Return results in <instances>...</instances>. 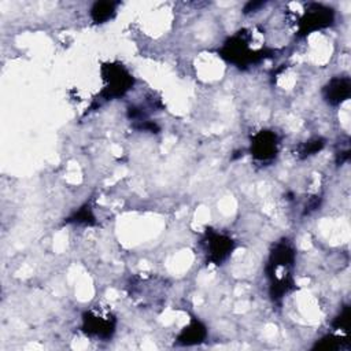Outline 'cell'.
<instances>
[{"instance_id": "6da1fadb", "label": "cell", "mask_w": 351, "mask_h": 351, "mask_svg": "<svg viewBox=\"0 0 351 351\" xmlns=\"http://www.w3.org/2000/svg\"><path fill=\"white\" fill-rule=\"evenodd\" d=\"M295 258L296 250L288 239H281L273 245L266 265V276L273 300L282 299L293 289L292 269Z\"/></svg>"}, {"instance_id": "7a4b0ae2", "label": "cell", "mask_w": 351, "mask_h": 351, "mask_svg": "<svg viewBox=\"0 0 351 351\" xmlns=\"http://www.w3.org/2000/svg\"><path fill=\"white\" fill-rule=\"evenodd\" d=\"M250 40H251V33H247L244 30L239 32L223 43L218 53L226 62L237 67H248L250 64H255L262 59H265L267 52L265 49L251 48Z\"/></svg>"}, {"instance_id": "3957f363", "label": "cell", "mask_w": 351, "mask_h": 351, "mask_svg": "<svg viewBox=\"0 0 351 351\" xmlns=\"http://www.w3.org/2000/svg\"><path fill=\"white\" fill-rule=\"evenodd\" d=\"M101 78L104 86L100 92V97L103 100H112L123 96L134 84V78L130 71L123 64L117 62L101 66Z\"/></svg>"}, {"instance_id": "277c9868", "label": "cell", "mask_w": 351, "mask_h": 351, "mask_svg": "<svg viewBox=\"0 0 351 351\" xmlns=\"http://www.w3.org/2000/svg\"><path fill=\"white\" fill-rule=\"evenodd\" d=\"M115 315L103 307H90L81 317V330L92 339L110 340L115 333Z\"/></svg>"}, {"instance_id": "5b68a950", "label": "cell", "mask_w": 351, "mask_h": 351, "mask_svg": "<svg viewBox=\"0 0 351 351\" xmlns=\"http://www.w3.org/2000/svg\"><path fill=\"white\" fill-rule=\"evenodd\" d=\"M203 248L207 262L214 265H222L233 252V239L222 232L207 229L203 237Z\"/></svg>"}, {"instance_id": "8992f818", "label": "cell", "mask_w": 351, "mask_h": 351, "mask_svg": "<svg viewBox=\"0 0 351 351\" xmlns=\"http://www.w3.org/2000/svg\"><path fill=\"white\" fill-rule=\"evenodd\" d=\"M335 21V11L322 4H308L299 19V36H307L317 30L330 26Z\"/></svg>"}, {"instance_id": "52a82bcc", "label": "cell", "mask_w": 351, "mask_h": 351, "mask_svg": "<svg viewBox=\"0 0 351 351\" xmlns=\"http://www.w3.org/2000/svg\"><path fill=\"white\" fill-rule=\"evenodd\" d=\"M278 137L273 130H259L251 138L250 152L261 163L271 162L278 154Z\"/></svg>"}, {"instance_id": "ba28073f", "label": "cell", "mask_w": 351, "mask_h": 351, "mask_svg": "<svg viewBox=\"0 0 351 351\" xmlns=\"http://www.w3.org/2000/svg\"><path fill=\"white\" fill-rule=\"evenodd\" d=\"M351 95V81L347 75L330 78L322 88V97L329 106H339L348 100Z\"/></svg>"}, {"instance_id": "9c48e42d", "label": "cell", "mask_w": 351, "mask_h": 351, "mask_svg": "<svg viewBox=\"0 0 351 351\" xmlns=\"http://www.w3.org/2000/svg\"><path fill=\"white\" fill-rule=\"evenodd\" d=\"M207 328L204 324L196 318L191 319V322L181 329L177 336V343L181 346H196L206 340Z\"/></svg>"}, {"instance_id": "30bf717a", "label": "cell", "mask_w": 351, "mask_h": 351, "mask_svg": "<svg viewBox=\"0 0 351 351\" xmlns=\"http://www.w3.org/2000/svg\"><path fill=\"white\" fill-rule=\"evenodd\" d=\"M118 3L114 1H96L90 8V18L95 23H106L117 14Z\"/></svg>"}, {"instance_id": "8fae6325", "label": "cell", "mask_w": 351, "mask_h": 351, "mask_svg": "<svg viewBox=\"0 0 351 351\" xmlns=\"http://www.w3.org/2000/svg\"><path fill=\"white\" fill-rule=\"evenodd\" d=\"M66 222L78 223V225H93L95 223V215H93V211H92L90 206L89 204L82 206L71 217H69L66 219Z\"/></svg>"}, {"instance_id": "7c38bea8", "label": "cell", "mask_w": 351, "mask_h": 351, "mask_svg": "<svg viewBox=\"0 0 351 351\" xmlns=\"http://www.w3.org/2000/svg\"><path fill=\"white\" fill-rule=\"evenodd\" d=\"M346 344V340L340 336L336 335H326L324 337H321L315 346L314 350H322V351H335L341 348Z\"/></svg>"}, {"instance_id": "4fadbf2b", "label": "cell", "mask_w": 351, "mask_h": 351, "mask_svg": "<svg viewBox=\"0 0 351 351\" xmlns=\"http://www.w3.org/2000/svg\"><path fill=\"white\" fill-rule=\"evenodd\" d=\"M324 140L321 137H314V138H310L307 140L306 143H303L299 149H298V156L304 159V158H308L311 155H315L317 152H319L324 147Z\"/></svg>"}, {"instance_id": "5bb4252c", "label": "cell", "mask_w": 351, "mask_h": 351, "mask_svg": "<svg viewBox=\"0 0 351 351\" xmlns=\"http://www.w3.org/2000/svg\"><path fill=\"white\" fill-rule=\"evenodd\" d=\"M332 326L335 330H348L350 328V306H346L340 314L333 319Z\"/></svg>"}, {"instance_id": "9a60e30c", "label": "cell", "mask_w": 351, "mask_h": 351, "mask_svg": "<svg viewBox=\"0 0 351 351\" xmlns=\"http://www.w3.org/2000/svg\"><path fill=\"white\" fill-rule=\"evenodd\" d=\"M262 5H265V3H262V1H259V3H248V4L245 5V8H244V12L248 14V12H251V11L258 10V8L262 7Z\"/></svg>"}]
</instances>
